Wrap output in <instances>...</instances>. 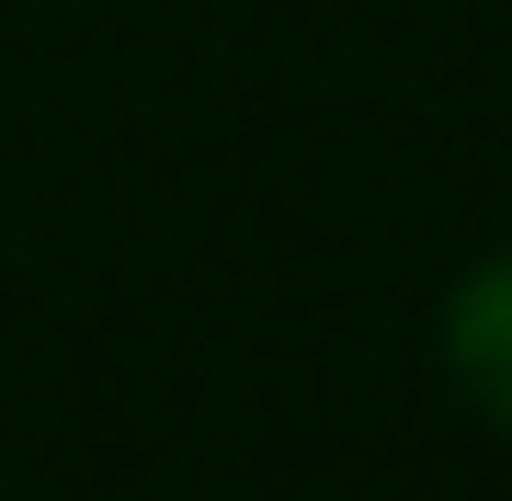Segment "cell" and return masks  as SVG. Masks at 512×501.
I'll use <instances>...</instances> for the list:
<instances>
[{"instance_id": "6da1fadb", "label": "cell", "mask_w": 512, "mask_h": 501, "mask_svg": "<svg viewBox=\"0 0 512 501\" xmlns=\"http://www.w3.org/2000/svg\"><path fill=\"white\" fill-rule=\"evenodd\" d=\"M444 376L490 433H512V251H490L444 297Z\"/></svg>"}]
</instances>
